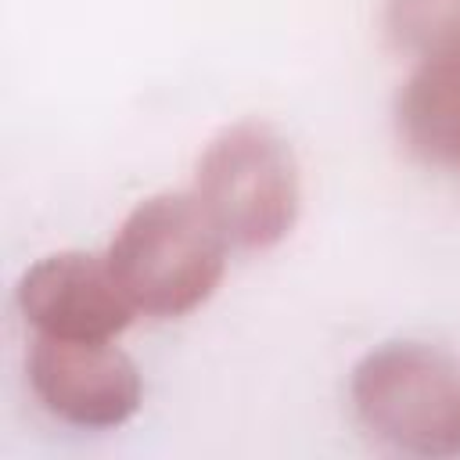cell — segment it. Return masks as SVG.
Wrapping results in <instances>:
<instances>
[{"instance_id":"1","label":"cell","mask_w":460,"mask_h":460,"mask_svg":"<svg viewBox=\"0 0 460 460\" xmlns=\"http://www.w3.org/2000/svg\"><path fill=\"white\" fill-rule=\"evenodd\" d=\"M104 259L137 313L183 316L223 280L226 237L194 194H155L122 219Z\"/></svg>"},{"instance_id":"2","label":"cell","mask_w":460,"mask_h":460,"mask_svg":"<svg viewBox=\"0 0 460 460\" xmlns=\"http://www.w3.org/2000/svg\"><path fill=\"white\" fill-rule=\"evenodd\" d=\"M194 198L226 244L259 252L291 234L302 183L288 140L255 119L219 129L198 158Z\"/></svg>"},{"instance_id":"3","label":"cell","mask_w":460,"mask_h":460,"mask_svg":"<svg viewBox=\"0 0 460 460\" xmlns=\"http://www.w3.org/2000/svg\"><path fill=\"white\" fill-rule=\"evenodd\" d=\"M352 410L385 446L413 456L460 453V359L424 341H385L352 370Z\"/></svg>"},{"instance_id":"4","label":"cell","mask_w":460,"mask_h":460,"mask_svg":"<svg viewBox=\"0 0 460 460\" xmlns=\"http://www.w3.org/2000/svg\"><path fill=\"white\" fill-rule=\"evenodd\" d=\"M29 385L54 417L75 428H119L144 399L140 370L115 338L83 341L36 334Z\"/></svg>"},{"instance_id":"5","label":"cell","mask_w":460,"mask_h":460,"mask_svg":"<svg viewBox=\"0 0 460 460\" xmlns=\"http://www.w3.org/2000/svg\"><path fill=\"white\" fill-rule=\"evenodd\" d=\"M25 323L47 338H115L133 320V305L119 288L104 255L54 252L32 262L14 291Z\"/></svg>"},{"instance_id":"6","label":"cell","mask_w":460,"mask_h":460,"mask_svg":"<svg viewBox=\"0 0 460 460\" xmlns=\"http://www.w3.org/2000/svg\"><path fill=\"white\" fill-rule=\"evenodd\" d=\"M388 36L417 58L460 36V0H388Z\"/></svg>"},{"instance_id":"7","label":"cell","mask_w":460,"mask_h":460,"mask_svg":"<svg viewBox=\"0 0 460 460\" xmlns=\"http://www.w3.org/2000/svg\"><path fill=\"white\" fill-rule=\"evenodd\" d=\"M456 165H460V158H456Z\"/></svg>"}]
</instances>
